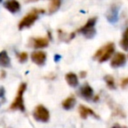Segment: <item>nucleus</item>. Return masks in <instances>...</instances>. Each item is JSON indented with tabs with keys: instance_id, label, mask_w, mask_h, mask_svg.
I'll list each match as a JSON object with an SVG mask.
<instances>
[{
	"instance_id": "21",
	"label": "nucleus",
	"mask_w": 128,
	"mask_h": 128,
	"mask_svg": "<svg viewBox=\"0 0 128 128\" xmlns=\"http://www.w3.org/2000/svg\"><path fill=\"white\" fill-rule=\"evenodd\" d=\"M123 38H128V28L125 30V32L123 33Z\"/></svg>"
},
{
	"instance_id": "24",
	"label": "nucleus",
	"mask_w": 128,
	"mask_h": 128,
	"mask_svg": "<svg viewBox=\"0 0 128 128\" xmlns=\"http://www.w3.org/2000/svg\"><path fill=\"white\" fill-rule=\"evenodd\" d=\"M28 1H38V0H28Z\"/></svg>"
},
{
	"instance_id": "4",
	"label": "nucleus",
	"mask_w": 128,
	"mask_h": 128,
	"mask_svg": "<svg viewBox=\"0 0 128 128\" xmlns=\"http://www.w3.org/2000/svg\"><path fill=\"white\" fill-rule=\"evenodd\" d=\"M96 20H97L96 17L90 18V19L86 22V24H85L84 26H82L80 29H78V32L82 33V34H83L85 37H87V38H92V37L95 35V33H96V31H95V29H94V25H95V23H96Z\"/></svg>"
},
{
	"instance_id": "14",
	"label": "nucleus",
	"mask_w": 128,
	"mask_h": 128,
	"mask_svg": "<svg viewBox=\"0 0 128 128\" xmlns=\"http://www.w3.org/2000/svg\"><path fill=\"white\" fill-rule=\"evenodd\" d=\"M0 65L2 67H8L10 66V58L7 55L6 51H1L0 52Z\"/></svg>"
},
{
	"instance_id": "7",
	"label": "nucleus",
	"mask_w": 128,
	"mask_h": 128,
	"mask_svg": "<svg viewBox=\"0 0 128 128\" xmlns=\"http://www.w3.org/2000/svg\"><path fill=\"white\" fill-rule=\"evenodd\" d=\"M30 46L34 47V48H44L47 47L49 44V41L47 38H43V37H39V38H31L29 40Z\"/></svg>"
},
{
	"instance_id": "8",
	"label": "nucleus",
	"mask_w": 128,
	"mask_h": 128,
	"mask_svg": "<svg viewBox=\"0 0 128 128\" xmlns=\"http://www.w3.org/2000/svg\"><path fill=\"white\" fill-rule=\"evenodd\" d=\"M32 61L37 65H43L46 61V53L43 51H35L31 54Z\"/></svg>"
},
{
	"instance_id": "16",
	"label": "nucleus",
	"mask_w": 128,
	"mask_h": 128,
	"mask_svg": "<svg viewBox=\"0 0 128 128\" xmlns=\"http://www.w3.org/2000/svg\"><path fill=\"white\" fill-rule=\"evenodd\" d=\"M104 80H105L106 85H107L108 88H110V89H115V88H116L115 80H114V78H113L111 75H106V76L104 77Z\"/></svg>"
},
{
	"instance_id": "9",
	"label": "nucleus",
	"mask_w": 128,
	"mask_h": 128,
	"mask_svg": "<svg viewBox=\"0 0 128 128\" xmlns=\"http://www.w3.org/2000/svg\"><path fill=\"white\" fill-rule=\"evenodd\" d=\"M4 7H5L8 11H10L11 13H15V12L19 11V9H20V4H19V2H18L17 0H7V1H5V3H4Z\"/></svg>"
},
{
	"instance_id": "18",
	"label": "nucleus",
	"mask_w": 128,
	"mask_h": 128,
	"mask_svg": "<svg viewBox=\"0 0 128 128\" xmlns=\"http://www.w3.org/2000/svg\"><path fill=\"white\" fill-rule=\"evenodd\" d=\"M120 46L124 49V50H128V38H123L120 41Z\"/></svg>"
},
{
	"instance_id": "2",
	"label": "nucleus",
	"mask_w": 128,
	"mask_h": 128,
	"mask_svg": "<svg viewBox=\"0 0 128 128\" xmlns=\"http://www.w3.org/2000/svg\"><path fill=\"white\" fill-rule=\"evenodd\" d=\"M114 51H115L114 44L113 43H107L106 45L102 46L101 48H99L96 51V53L94 54L93 58L94 59H98L99 62H105L113 55Z\"/></svg>"
},
{
	"instance_id": "1",
	"label": "nucleus",
	"mask_w": 128,
	"mask_h": 128,
	"mask_svg": "<svg viewBox=\"0 0 128 128\" xmlns=\"http://www.w3.org/2000/svg\"><path fill=\"white\" fill-rule=\"evenodd\" d=\"M26 83H21L18 87L17 90V94L13 100V102L10 105V109L11 110H20L22 112L25 111V105H24V100H23V94L26 90Z\"/></svg>"
},
{
	"instance_id": "15",
	"label": "nucleus",
	"mask_w": 128,
	"mask_h": 128,
	"mask_svg": "<svg viewBox=\"0 0 128 128\" xmlns=\"http://www.w3.org/2000/svg\"><path fill=\"white\" fill-rule=\"evenodd\" d=\"M60 0H50V5H49V13H54L56 12L59 7H60Z\"/></svg>"
},
{
	"instance_id": "10",
	"label": "nucleus",
	"mask_w": 128,
	"mask_h": 128,
	"mask_svg": "<svg viewBox=\"0 0 128 128\" xmlns=\"http://www.w3.org/2000/svg\"><path fill=\"white\" fill-rule=\"evenodd\" d=\"M79 114H80L81 118H83V119L87 118V116H89V115H92L93 117L98 118L97 114H96L91 108H89V107H87V106H84V105H80V106H79Z\"/></svg>"
},
{
	"instance_id": "20",
	"label": "nucleus",
	"mask_w": 128,
	"mask_h": 128,
	"mask_svg": "<svg viewBox=\"0 0 128 128\" xmlns=\"http://www.w3.org/2000/svg\"><path fill=\"white\" fill-rule=\"evenodd\" d=\"M127 86H128V77L124 78V79L121 81V87H122V88H125V87H127Z\"/></svg>"
},
{
	"instance_id": "19",
	"label": "nucleus",
	"mask_w": 128,
	"mask_h": 128,
	"mask_svg": "<svg viewBox=\"0 0 128 128\" xmlns=\"http://www.w3.org/2000/svg\"><path fill=\"white\" fill-rule=\"evenodd\" d=\"M18 58H19V61L20 62H25L28 58V54L26 52H21L19 55H18Z\"/></svg>"
},
{
	"instance_id": "3",
	"label": "nucleus",
	"mask_w": 128,
	"mask_h": 128,
	"mask_svg": "<svg viewBox=\"0 0 128 128\" xmlns=\"http://www.w3.org/2000/svg\"><path fill=\"white\" fill-rule=\"evenodd\" d=\"M39 12H43V10H37V9H33L32 11H30L27 15H25L19 22L18 24V28L20 30L24 29V28H27V27H30L32 24H34V22L37 20L38 18V14Z\"/></svg>"
},
{
	"instance_id": "22",
	"label": "nucleus",
	"mask_w": 128,
	"mask_h": 128,
	"mask_svg": "<svg viewBox=\"0 0 128 128\" xmlns=\"http://www.w3.org/2000/svg\"><path fill=\"white\" fill-rule=\"evenodd\" d=\"M85 75H86V72L85 71H81L80 72V77H85Z\"/></svg>"
},
{
	"instance_id": "23",
	"label": "nucleus",
	"mask_w": 128,
	"mask_h": 128,
	"mask_svg": "<svg viewBox=\"0 0 128 128\" xmlns=\"http://www.w3.org/2000/svg\"><path fill=\"white\" fill-rule=\"evenodd\" d=\"M112 128H123V127H121V126H119L118 124H116V125H114Z\"/></svg>"
},
{
	"instance_id": "6",
	"label": "nucleus",
	"mask_w": 128,
	"mask_h": 128,
	"mask_svg": "<svg viewBox=\"0 0 128 128\" xmlns=\"http://www.w3.org/2000/svg\"><path fill=\"white\" fill-rule=\"evenodd\" d=\"M125 62H126V56H125V54L124 53H121V52H117L114 55V57L112 58L110 65L113 68H118V67L123 66L125 64Z\"/></svg>"
},
{
	"instance_id": "12",
	"label": "nucleus",
	"mask_w": 128,
	"mask_h": 128,
	"mask_svg": "<svg viewBox=\"0 0 128 128\" xmlns=\"http://www.w3.org/2000/svg\"><path fill=\"white\" fill-rule=\"evenodd\" d=\"M65 79H66V82L69 84V86H72V87H76L78 85V77L75 73L73 72H69L66 74L65 76Z\"/></svg>"
},
{
	"instance_id": "11",
	"label": "nucleus",
	"mask_w": 128,
	"mask_h": 128,
	"mask_svg": "<svg viewBox=\"0 0 128 128\" xmlns=\"http://www.w3.org/2000/svg\"><path fill=\"white\" fill-rule=\"evenodd\" d=\"M80 94L85 99H91L92 96H93V89L89 84L85 83L80 89Z\"/></svg>"
},
{
	"instance_id": "17",
	"label": "nucleus",
	"mask_w": 128,
	"mask_h": 128,
	"mask_svg": "<svg viewBox=\"0 0 128 128\" xmlns=\"http://www.w3.org/2000/svg\"><path fill=\"white\" fill-rule=\"evenodd\" d=\"M107 18H108V20H109L110 22H114V21H116V19H117V10L112 9V10L108 13Z\"/></svg>"
},
{
	"instance_id": "25",
	"label": "nucleus",
	"mask_w": 128,
	"mask_h": 128,
	"mask_svg": "<svg viewBox=\"0 0 128 128\" xmlns=\"http://www.w3.org/2000/svg\"><path fill=\"white\" fill-rule=\"evenodd\" d=\"M1 1H2V0H0V2H1Z\"/></svg>"
},
{
	"instance_id": "5",
	"label": "nucleus",
	"mask_w": 128,
	"mask_h": 128,
	"mask_svg": "<svg viewBox=\"0 0 128 128\" xmlns=\"http://www.w3.org/2000/svg\"><path fill=\"white\" fill-rule=\"evenodd\" d=\"M33 116L38 121L47 122L49 120L50 114H49V111L47 110V108L45 106H43V105H37L36 108H35V110H34Z\"/></svg>"
},
{
	"instance_id": "13",
	"label": "nucleus",
	"mask_w": 128,
	"mask_h": 128,
	"mask_svg": "<svg viewBox=\"0 0 128 128\" xmlns=\"http://www.w3.org/2000/svg\"><path fill=\"white\" fill-rule=\"evenodd\" d=\"M75 103H76V100H75L74 96H69V97H67L65 100H63V102H62V107H63L64 109H66V110H69V109H71V108L75 105Z\"/></svg>"
}]
</instances>
